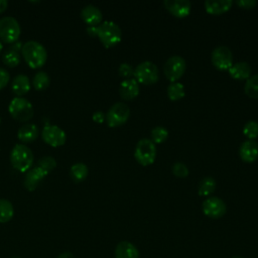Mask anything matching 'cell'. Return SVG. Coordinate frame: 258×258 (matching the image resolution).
Segmentation results:
<instances>
[{
    "instance_id": "1",
    "label": "cell",
    "mask_w": 258,
    "mask_h": 258,
    "mask_svg": "<svg viewBox=\"0 0 258 258\" xmlns=\"http://www.w3.org/2000/svg\"><path fill=\"white\" fill-rule=\"evenodd\" d=\"M21 55L31 69L41 68L47 59L46 49L40 42L35 40H28L22 44Z\"/></svg>"
},
{
    "instance_id": "2",
    "label": "cell",
    "mask_w": 258,
    "mask_h": 258,
    "mask_svg": "<svg viewBox=\"0 0 258 258\" xmlns=\"http://www.w3.org/2000/svg\"><path fill=\"white\" fill-rule=\"evenodd\" d=\"M34 156L29 147L24 144H15L10 152L12 166L20 172L28 171L33 164Z\"/></svg>"
},
{
    "instance_id": "3",
    "label": "cell",
    "mask_w": 258,
    "mask_h": 258,
    "mask_svg": "<svg viewBox=\"0 0 258 258\" xmlns=\"http://www.w3.org/2000/svg\"><path fill=\"white\" fill-rule=\"evenodd\" d=\"M97 36L105 47H111L120 42L122 31L116 22L105 20L97 26Z\"/></svg>"
},
{
    "instance_id": "4",
    "label": "cell",
    "mask_w": 258,
    "mask_h": 258,
    "mask_svg": "<svg viewBox=\"0 0 258 258\" xmlns=\"http://www.w3.org/2000/svg\"><path fill=\"white\" fill-rule=\"evenodd\" d=\"M8 111L13 119L19 122L29 121L33 116L32 104L22 97H15L11 100Z\"/></svg>"
},
{
    "instance_id": "5",
    "label": "cell",
    "mask_w": 258,
    "mask_h": 258,
    "mask_svg": "<svg viewBox=\"0 0 258 258\" xmlns=\"http://www.w3.org/2000/svg\"><path fill=\"white\" fill-rule=\"evenodd\" d=\"M134 79L138 83L150 85L158 80L159 72L157 66L151 60H143L134 68Z\"/></svg>"
},
{
    "instance_id": "6",
    "label": "cell",
    "mask_w": 258,
    "mask_h": 258,
    "mask_svg": "<svg viewBox=\"0 0 258 258\" xmlns=\"http://www.w3.org/2000/svg\"><path fill=\"white\" fill-rule=\"evenodd\" d=\"M134 157L142 165L152 164L156 157V146L149 138H141L135 145Z\"/></svg>"
},
{
    "instance_id": "7",
    "label": "cell",
    "mask_w": 258,
    "mask_h": 258,
    "mask_svg": "<svg viewBox=\"0 0 258 258\" xmlns=\"http://www.w3.org/2000/svg\"><path fill=\"white\" fill-rule=\"evenodd\" d=\"M20 25L16 18L4 16L0 18V39L5 43L13 44L20 36Z\"/></svg>"
},
{
    "instance_id": "8",
    "label": "cell",
    "mask_w": 258,
    "mask_h": 258,
    "mask_svg": "<svg viewBox=\"0 0 258 258\" xmlns=\"http://www.w3.org/2000/svg\"><path fill=\"white\" fill-rule=\"evenodd\" d=\"M130 116V108L124 102L113 104L106 114V122L110 127H117L124 124Z\"/></svg>"
},
{
    "instance_id": "9",
    "label": "cell",
    "mask_w": 258,
    "mask_h": 258,
    "mask_svg": "<svg viewBox=\"0 0 258 258\" xmlns=\"http://www.w3.org/2000/svg\"><path fill=\"white\" fill-rule=\"evenodd\" d=\"M185 68V59L179 54H172L165 60L163 64V72L169 81L176 82V80L183 75Z\"/></svg>"
},
{
    "instance_id": "10",
    "label": "cell",
    "mask_w": 258,
    "mask_h": 258,
    "mask_svg": "<svg viewBox=\"0 0 258 258\" xmlns=\"http://www.w3.org/2000/svg\"><path fill=\"white\" fill-rule=\"evenodd\" d=\"M212 63L219 70H229L233 64V53L229 46L221 44L216 46L211 53Z\"/></svg>"
},
{
    "instance_id": "11",
    "label": "cell",
    "mask_w": 258,
    "mask_h": 258,
    "mask_svg": "<svg viewBox=\"0 0 258 258\" xmlns=\"http://www.w3.org/2000/svg\"><path fill=\"white\" fill-rule=\"evenodd\" d=\"M204 214L212 219H219L223 217L227 212L226 203L219 197H209L202 205Z\"/></svg>"
},
{
    "instance_id": "12",
    "label": "cell",
    "mask_w": 258,
    "mask_h": 258,
    "mask_svg": "<svg viewBox=\"0 0 258 258\" xmlns=\"http://www.w3.org/2000/svg\"><path fill=\"white\" fill-rule=\"evenodd\" d=\"M41 138L46 144L52 147H59L66 143L67 134L56 125H46L41 131Z\"/></svg>"
},
{
    "instance_id": "13",
    "label": "cell",
    "mask_w": 258,
    "mask_h": 258,
    "mask_svg": "<svg viewBox=\"0 0 258 258\" xmlns=\"http://www.w3.org/2000/svg\"><path fill=\"white\" fill-rule=\"evenodd\" d=\"M47 173L39 166L32 167L28 171H26V174L23 180V186L27 190L32 191L39 185V183L44 179Z\"/></svg>"
},
{
    "instance_id": "14",
    "label": "cell",
    "mask_w": 258,
    "mask_h": 258,
    "mask_svg": "<svg viewBox=\"0 0 258 258\" xmlns=\"http://www.w3.org/2000/svg\"><path fill=\"white\" fill-rule=\"evenodd\" d=\"M163 5L176 17H185L191 8V3L188 0H163Z\"/></svg>"
},
{
    "instance_id": "15",
    "label": "cell",
    "mask_w": 258,
    "mask_h": 258,
    "mask_svg": "<svg viewBox=\"0 0 258 258\" xmlns=\"http://www.w3.org/2000/svg\"><path fill=\"white\" fill-rule=\"evenodd\" d=\"M239 155L243 161H255L258 158V142L255 139L243 141L239 147Z\"/></svg>"
},
{
    "instance_id": "16",
    "label": "cell",
    "mask_w": 258,
    "mask_h": 258,
    "mask_svg": "<svg viewBox=\"0 0 258 258\" xmlns=\"http://www.w3.org/2000/svg\"><path fill=\"white\" fill-rule=\"evenodd\" d=\"M81 17L88 24V26H98L102 22L103 14L97 6L88 4L82 8Z\"/></svg>"
},
{
    "instance_id": "17",
    "label": "cell",
    "mask_w": 258,
    "mask_h": 258,
    "mask_svg": "<svg viewBox=\"0 0 258 258\" xmlns=\"http://www.w3.org/2000/svg\"><path fill=\"white\" fill-rule=\"evenodd\" d=\"M119 94L125 100L134 99L139 94V83L134 78L124 79L119 85Z\"/></svg>"
},
{
    "instance_id": "18",
    "label": "cell",
    "mask_w": 258,
    "mask_h": 258,
    "mask_svg": "<svg viewBox=\"0 0 258 258\" xmlns=\"http://www.w3.org/2000/svg\"><path fill=\"white\" fill-rule=\"evenodd\" d=\"M114 258H139V251L133 243L121 241L115 248Z\"/></svg>"
},
{
    "instance_id": "19",
    "label": "cell",
    "mask_w": 258,
    "mask_h": 258,
    "mask_svg": "<svg viewBox=\"0 0 258 258\" xmlns=\"http://www.w3.org/2000/svg\"><path fill=\"white\" fill-rule=\"evenodd\" d=\"M22 44L19 41L14 42L3 54L2 60L9 68H15L20 62Z\"/></svg>"
},
{
    "instance_id": "20",
    "label": "cell",
    "mask_w": 258,
    "mask_h": 258,
    "mask_svg": "<svg viewBox=\"0 0 258 258\" xmlns=\"http://www.w3.org/2000/svg\"><path fill=\"white\" fill-rule=\"evenodd\" d=\"M228 71L230 76L237 80H247L251 76V66L245 60L233 63Z\"/></svg>"
},
{
    "instance_id": "21",
    "label": "cell",
    "mask_w": 258,
    "mask_h": 258,
    "mask_svg": "<svg viewBox=\"0 0 258 258\" xmlns=\"http://www.w3.org/2000/svg\"><path fill=\"white\" fill-rule=\"evenodd\" d=\"M39 135V129L35 124L27 123L21 126L17 131V138L23 143L34 141Z\"/></svg>"
},
{
    "instance_id": "22",
    "label": "cell",
    "mask_w": 258,
    "mask_h": 258,
    "mask_svg": "<svg viewBox=\"0 0 258 258\" xmlns=\"http://www.w3.org/2000/svg\"><path fill=\"white\" fill-rule=\"evenodd\" d=\"M31 87V83L30 80L27 76L25 75H17L13 81H12V92L17 96V97H21L23 95H25L26 93H28V91L30 90Z\"/></svg>"
},
{
    "instance_id": "23",
    "label": "cell",
    "mask_w": 258,
    "mask_h": 258,
    "mask_svg": "<svg viewBox=\"0 0 258 258\" xmlns=\"http://www.w3.org/2000/svg\"><path fill=\"white\" fill-rule=\"evenodd\" d=\"M232 0H207L205 1V8L209 13L220 14L231 8Z\"/></svg>"
},
{
    "instance_id": "24",
    "label": "cell",
    "mask_w": 258,
    "mask_h": 258,
    "mask_svg": "<svg viewBox=\"0 0 258 258\" xmlns=\"http://www.w3.org/2000/svg\"><path fill=\"white\" fill-rule=\"evenodd\" d=\"M88 173H89V168L83 162H77L73 164L70 169V176L76 182H80L86 179V177L88 176Z\"/></svg>"
},
{
    "instance_id": "25",
    "label": "cell",
    "mask_w": 258,
    "mask_h": 258,
    "mask_svg": "<svg viewBox=\"0 0 258 258\" xmlns=\"http://www.w3.org/2000/svg\"><path fill=\"white\" fill-rule=\"evenodd\" d=\"M216 188V180L213 176L207 175L204 176L198 185V191L200 196H209Z\"/></svg>"
},
{
    "instance_id": "26",
    "label": "cell",
    "mask_w": 258,
    "mask_h": 258,
    "mask_svg": "<svg viewBox=\"0 0 258 258\" xmlns=\"http://www.w3.org/2000/svg\"><path fill=\"white\" fill-rule=\"evenodd\" d=\"M167 96L172 101H177L184 97L185 91L184 86L180 82H171L166 89Z\"/></svg>"
},
{
    "instance_id": "27",
    "label": "cell",
    "mask_w": 258,
    "mask_h": 258,
    "mask_svg": "<svg viewBox=\"0 0 258 258\" xmlns=\"http://www.w3.org/2000/svg\"><path fill=\"white\" fill-rule=\"evenodd\" d=\"M14 215L12 204L6 199H0V223L9 222Z\"/></svg>"
},
{
    "instance_id": "28",
    "label": "cell",
    "mask_w": 258,
    "mask_h": 258,
    "mask_svg": "<svg viewBox=\"0 0 258 258\" xmlns=\"http://www.w3.org/2000/svg\"><path fill=\"white\" fill-rule=\"evenodd\" d=\"M244 92L251 98H258V74H254L246 80Z\"/></svg>"
},
{
    "instance_id": "29",
    "label": "cell",
    "mask_w": 258,
    "mask_h": 258,
    "mask_svg": "<svg viewBox=\"0 0 258 258\" xmlns=\"http://www.w3.org/2000/svg\"><path fill=\"white\" fill-rule=\"evenodd\" d=\"M49 82H50L49 76L43 71L37 72L32 79V85L34 89L37 91H43L47 89L49 86Z\"/></svg>"
},
{
    "instance_id": "30",
    "label": "cell",
    "mask_w": 258,
    "mask_h": 258,
    "mask_svg": "<svg viewBox=\"0 0 258 258\" xmlns=\"http://www.w3.org/2000/svg\"><path fill=\"white\" fill-rule=\"evenodd\" d=\"M168 137V130L166 127L157 125L154 126L150 131V140L155 143H161Z\"/></svg>"
},
{
    "instance_id": "31",
    "label": "cell",
    "mask_w": 258,
    "mask_h": 258,
    "mask_svg": "<svg viewBox=\"0 0 258 258\" xmlns=\"http://www.w3.org/2000/svg\"><path fill=\"white\" fill-rule=\"evenodd\" d=\"M243 133L248 139H255L258 136V122L256 120H249L244 124Z\"/></svg>"
},
{
    "instance_id": "32",
    "label": "cell",
    "mask_w": 258,
    "mask_h": 258,
    "mask_svg": "<svg viewBox=\"0 0 258 258\" xmlns=\"http://www.w3.org/2000/svg\"><path fill=\"white\" fill-rule=\"evenodd\" d=\"M38 166L48 173L56 167V160L52 156H43L38 160Z\"/></svg>"
},
{
    "instance_id": "33",
    "label": "cell",
    "mask_w": 258,
    "mask_h": 258,
    "mask_svg": "<svg viewBox=\"0 0 258 258\" xmlns=\"http://www.w3.org/2000/svg\"><path fill=\"white\" fill-rule=\"evenodd\" d=\"M172 173L177 177H185L188 175V167L181 161H175L171 166Z\"/></svg>"
},
{
    "instance_id": "34",
    "label": "cell",
    "mask_w": 258,
    "mask_h": 258,
    "mask_svg": "<svg viewBox=\"0 0 258 258\" xmlns=\"http://www.w3.org/2000/svg\"><path fill=\"white\" fill-rule=\"evenodd\" d=\"M118 72L122 77H124L125 79H128V78H131L133 76L134 69L129 62L124 61V62L120 63V66L118 68Z\"/></svg>"
},
{
    "instance_id": "35",
    "label": "cell",
    "mask_w": 258,
    "mask_h": 258,
    "mask_svg": "<svg viewBox=\"0 0 258 258\" xmlns=\"http://www.w3.org/2000/svg\"><path fill=\"white\" fill-rule=\"evenodd\" d=\"M9 80H10V76L8 72L5 69L0 68V90L4 89L8 85Z\"/></svg>"
},
{
    "instance_id": "36",
    "label": "cell",
    "mask_w": 258,
    "mask_h": 258,
    "mask_svg": "<svg viewBox=\"0 0 258 258\" xmlns=\"http://www.w3.org/2000/svg\"><path fill=\"white\" fill-rule=\"evenodd\" d=\"M236 3H237V5H239L242 8L250 9L256 5L257 1L256 0H237Z\"/></svg>"
},
{
    "instance_id": "37",
    "label": "cell",
    "mask_w": 258,
    "mask_h": 258,
    "mask_svg": "<svg viewBox=\"0 0 258 258\" xmlns=\"http://www.w3.org/2000/svg\"><path fill=\"white\" fill-rule=\"evenodd\" d=\"M93 120L96 122V123H103L105 120H106V115L104 114L103 111H96L93 116H92Z\"/></svg>"
},
{
    "instance_id": "38",
    "label": "cell",
    "mask_w": 258,
    "mask_h": 258,
    "mask_svg": "<svg viewBox=\"0 0 258 258\" xmlns=\"http://www.w3.org/2000/svg\"><path fill=\"white\" fill-rule=\"evenodd\" d=\"M87 32L92 36H97V26H88Z\"/></svg>"
},
{
    "instance_id": "39",
    "label": "cell",
    "mask_w": 258,
    "mask_h": 258,
    "mask_svg": "<svg viewBox=\"0 0 258 258\" xmlns=\"http://www.w3.org/2000/svg\"><path fill=\"white\" fill-rule=\"evenodd\" d=\"M8 7V1L7 0H0V13H3Z\"/></svg>"
},
{
    "instance_id": "40",
    "label": "cell",
    "mask_w": 258,
    "mask_h": 258,
    "mask_svg": "<svg viewBox=\"0 0 258 258\" xmlns=\"http://www.w3.org/2000/svg\"><path fill=\"white\" fill-rule=\"evenodd\" d=\"M57 258H75L71 252H63Z\"/></svg>"
},
{
    "instance_id": "41",
    "label": "cell",
    "mask_w": 258,
    "mask_h": 258,
    "mask_svg": "<svg viewBox=\"0 0 258 258\" xmlns=\"http://www.w3.org/2000/svg\"><path fill=\"white\" fill-rule=\"evenodd\" d=\"M2 48H3V45H2V42L0 41V52H1V50H2Z\"/></svg>"
},
{
    "instance_id": "42",
    "label": "cell",
    "mask_w": 258,
    "mask_h": 258,
    "mask_svg": "<svg viewBox=\"0 0 258 258\" xmlns=\"http://www.w3.org/2000/svg\"><path fill=\"white\" fill-rule=\"evenodd\" d=\"M232 258H243V257H241V256H234V257H232Z\"/></svg>"
},
{
    "instance_id": "43",
    "label": "cell",
    "mask_w": 258,
    "mask_h": 258,
    "mask_svg": "<svg viewBox=\"0 0 258 258\" xmlns=\"http://www.w3.org/2000/svg\"><path fill=\"white\" fill-rule=\"evenodd\" d=\"M0 123H1V118H0Z\"/></svg>"
}]
</instances>
